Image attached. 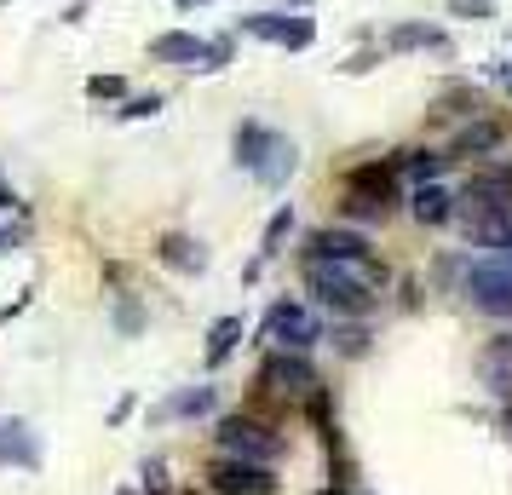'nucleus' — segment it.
<instances>
[{"label": "nucleus", "instance_id": "obj_28", "mask_svg": "<svg viewBox=\"0 0 512 495\" xmlns=\"http://www.w3.org/2000/svg\"><path fill=\"white\" fill-rule=\"evenodd\" d=\"M374 64H380V58H374V52H357V58H351L346 70H351V75H363V70H374Z\"/></svg>", "mask_w": 512, "mask_h": 495}, {"label": "nucleus", "instance_id": "obj_9", "mask_svg": "<svg viewBox=\"0 0 512 495\" xmlns=\"http://www.w3.org/2000/svg\"><path fill=\"white\" fill-rule=\"evenodd\" d=\"M202 35H185V29H173V35H156L150 41V58L156 64H179V70H202Z\"/></svg>", "mask_w": 512, "mask_h": 495}, {"label": "nucleus", "instance_id": "obj_15", "mask_svg": "<svg viewBox=\"0 0 512 495\" xmlns=\"http://www.w3.org/2000/svg\"><path fill=\"white\" fill-rule=\"evenodd\" d=\"M386 47H392V52H420V47L443 52L449 41H443V29H438V24H397L392 35H386Z\"/></svg>", "mask_w": 512, "mask_h": 495}, {"label": "nucleus", "instance_id": "obj_26", "mask_svg": "<svg viewBox=\"0 0 512 495\" xmlns=\"http://www.w3.org/2000/svg\"><path fill=\"white\" fill-rule=\"evenodd\" d=\"M334 340H340V352H346V357H357L363 346H369V334H363V329H340Z\"/></svg>", "mask_w": 512, "mask_h": 495}, {"label": "nucleus", "instance_id": "obj_7", "mask_svg": "<svg viewBox=\"0 0 512 495\" xmlns=\"http://www.w3.org/2000/svg\"><path fill=\"white\" fill-rule=\"evenodd\" d=\"M311 260H328V265H363V260H374V254H369V242H363L357 231H334V225H328V231L311 236Z\"/></svg>", "mask_w": 512, "mask_h": 495}, {"label": "nucleus", "instance_id": "obj_1", "mask_svg": "<svg viewBox=\"0 0 512 495\" xmlns=\"http://www.w3.org/2000/svg\"><path fill=\"white\" fill-rule=\"evenodd\" d=\"M380 277H386V271H380L374 260H363V265L311 260V271H305V288H311V294H317V306H328L334 317H369Z\"/></svg>", "mask_w": 512, "mask_h": 495}, {"label": "nucleus", "instance_id": "obj_23", "mask_svg": "<svg viewBox=\"0 0 512 495\" xmlns=\"http://www.w3.org/2000/svg\"><path fill=\"white\" fill-rule=\"evenodd\" d=\"M116 323H121V334H139V329H144L139 300H121V306H116Z\"/></svg>", "mask_w": 512, "mask_h": 495}, {"label": "nucleus", "instance_id": "obj_14", "mask_svg": "<svg viewBox=\"0 0 512 495\" xmlns=\"http://www.w3.org/2000/svg\"><path fill=\"white\" fill-rule=\"evenodd\" d=\"M294 167H300V150H294V139H282L277 133V144H271V156H265V162L254 167V179L259 185H288V173H294Z\"/></svg>", "mask_w": 512, "mask_h": 495}, {"label": "nucleus", "instance_id": "obj_19", "mask_svg": "<svg viewBox=\"0 0 512 495\" xmlns=\"http://www.w3.org/2000/svg\"><path fill=\"white\" fill-rule=\"evenodd\" d=\"M236 340H242V317H219L213 334H208V369H219V363L236 352Z\"/></svg>", "mask_w": 512, "mask_h": 495}, {"label": "nucleus", "instance_id": "obj_21", "mask_svg": "<svg viewBox=\"0 0 512 495\" xmlns=\"http://www.w3.org/2000/svg\"><path fill=\"white\" fill-rule=\"evenodd\" d=\"M443 162H449V156H432V150H409V156H403L409 179H420V185H432V179L443 173Z\"/></svg>", "mask_w": 512, "mask_h": 495}, {"label": "nucleus", "instance_id": "obj_25", "mask_svg": "<svg viewBox=\"0 0 512 495\" xmlns=\"http://www.w3.org/2000/svg\"><path fill=\"white\" fill-rule=\"evenodd\" d=\"M156 110H162V98L150 93V98H133V104H127L121 116H127V121H144V116H156Z\"/></svg>", "mask_w": 512, "mask_h": 495}, {"label": "nucleus", "instance_id": "obj_2", "mask_svg": "<svg viewBox=\"0 0 512 495\" xmlns=\"http://www.w3.org/2000/svg\"><path fill=\"white\" fill-rule=\"evenodd\" d=\"M265 340H271L277 352H311V346L323 340V323H317L305 306H288V300H277V306L265 311Z\"/></svg>", "mask_w": 512, "mask_h": 495}, {"label": "nucleus", "instance_id": "obj_11", "mask_svg": "<svg viewBox=\"0 0 512 495\" xmlns=\"http://www.w3.org/2000/svg\"><path fill=\"white\" fill-rule=\"evenodd\" d=\"M156 260L162 265H173V271H208V254H202V242L196 236H185V231H167L162 236V248H156Z\"/></svg>", "mask_w": 512, "mask_h": 495}, {"label": "nucleus", "instance_id": "obj_18", "mask_svg": "<svg viewBox=\"0 0 512 495\" xmlns=\"http://www.w3.org/2000/svg\"><path fill=\"white\" fill-rule=\"evenodd\" d=\"M501 144V127L495 121H472V127H461V139H455V156H489Z\"/></svg>", "mask_w": 512, "mask_h": 495}, {"label": "nucleus", "instance_id": "obj_20", "mask_svg": "<svg viewBox=\"0 0 512 495\" xmlns=\"http://www.w3.org/2000/svg\"><path fill=\"white\" fill-rule=\"evenodd\" d=\"M294 231V208H277L271 213V225H265V242H259V260H271V254H282V236Z\"/></svg>", "mask_w": 512, "mask_h": 495}, {"label": "nucleus", "instance_id": "obj_30", "mask_svg": "<svg viewBox=\"0 0 512 495\" xmlns=\"http://www.w3.org/2000/svg\"><path fill=\"white\" fill-rule=\"evenodd\" d=\"M185 6H196V0H185Z\"/></svg>", "mask_w": 512, "mask_h": 495}, {"label": "nucleus", "instance_id": "obj_3", "mask_svg": "<svg viewBox=\"0 0 512 495\" xmlns=\"http://www.w3.org/2000/svg\"><path fill=\"white\" fill-rule=\"evenodd\" d=\"M219 449H225V455H236V461L271 467V461L282 455V438L271 432V426H259V421H242V415H231V421L219 426Z\"/></svg>", "mask_w": 512, "mask_h": 495}, {"label": "nucleus", "instance_id": "obj_12", "mask_svg": "<svg viewBox=\"0 0 512 495\" xmlns=\"http://www.w3.org/2000/svg\"><path fill=\"white\" fill-rule=\"evenodd\" d=\"M484 380H489V392L512 398V334H495L484 346Z\"/></svg>", "mask_w": 512, "mask_h": 495}, {"label": "nucleus", "instance_id": "obj_31", "mask_svg": "<svg viewBox=\"0 0 512 495\" xmlns=\"http://www.w3.org/2000/svg\"><path fill=\"white\" fill-rule=\"evenodd\" d=\"M323 495H334V490H323Z\"/></svg>", "mask_w": 512, "mask_h": 495}, {"label": "nucleus", "instance_id": "obj_10", "mask_svg": "<svg viewBox=\"0 0 512 495\" xmlns=\"http://www.w3.org/2000/svg\"><path fill=\"white\" fill-rule=\"evenodd\" d=\"M265 386H282V392H311L317 386V369L305 363V352H277L265 363Z\"/></svg>", "mask_w": 512, "mask_h": 495}, {"label": "nucleus", "instance_id": "obj_27", "mask_svg": "<svg viewBox=\"0 0 512 495\" xmlns=\"http://www.w3.org/2000/svg\"><path fill=\"white\" fill-rule=\"evenodd\" d=\"M87 93H93V98H121V81H116V75H93V81H87Z\"/></svg>", "mask_w": 512, "mask_h": 495}, {"label": "nucleus", "instance_id": "obj_16", "mask_svg": "<svg viewBox=\"0 0 512 495\" xmlns=\"http://www.w3.org/2000/svg\"><path fill=\"white\" fill-rule=\"evenodd\" d=\"M213 409V386H185L162 403V421H190V415H208Z\"/></svg>", "mask_w": 512, "mask_h": 495}, {"label": "nucleus", "instance_id": "obj_4", "mask_svg": "<svg viewBox=\"0 0 512 495\" xmlns=\"http://www.w3.org/2000/svg\"><path fill=\"white\" fill-rule=\"evenodd\" d=\"M466 300L489 317H512V265L507 260H484L466 271Z\"/></svg>", "mask_w": 512, "mask_h": 495}, {"label": "nucleus", "instance_id": "obj_17", "mask_svg": "<svg viewBox=\"0 0 512 495\" xmlns=\"http://www.w3.org/2000/svg\"><path fill=\"white\" fill-rule=\"evenodd\" d=\"M415 219L420 225H443V219H455V196L443 185H420L415 190Z\"/></svg>", "mask_w": 512, "mask_h": 495}, {"label": "nucleus", "instance_id": "obj_29", "mask_svg": "<svg viewBox=\"0 0 512 495\" xmlns=\"http://www.w3.org/2000/svg\"><path fill=\"white\" fill-rule=\"evenodd\" d=\"M12 202H18V196H12V190H6V179H0V208H12Z\"/></svg>", "mask_w": 512, "mask_h": 495}, {"label": "nucleus", "instance_id": "obj_24", "mask_svg": "<svg viewBox=\"0 0 512 495\" xmlns=\"http://www.w3.org/2000/svg\"><path fill=\"white\" fill-rule=\"evenodd\" d=\"M144 495H167V467H162V461H150V467H144Z\"/></svg>", "mask_w": 512, "mask_h": 495}, {"label": "nucleus", "instance_id": "obj_6", "mask_svg": "<svg viewBox=\"0 0 512 495\" xmlns=\"http://www.w3.org/2000/svg\"><path fill=\"white\" fill-rule=\"evenodd\" d=\"M242 29L259 35V41H277V47H288V52H305L317 41V24H311V18H282V12H254V18H242Z\"/></svg>", "mask_w": 512, "mask_h": 495}, {"label": "nucleus", "instance_id": "obj_22", "mask_svg": "<svg viewBox=\"0 0 512 495\" xmlns=\"http://www.w3.org/2000/svg\"><path fill=\"white\" fill-rule=\"evenodd\" d=\"M449 18H472V24H484V18H495V0H449Z\"/></svg>", "mask_w": 512, "mask_h": 495}, {"label": "nucleus", "instance_id": "obj_8", "mask_svg": "<svg viewBox=\"0 0 512 495\" xmlns=\"http://www.w3.org/2000/svg\"><path fill=\"white\" fill-rule=\"evenodd\" d=\"M0 461H6V467H24V472L41 467V438H35V426L29 421L0 426Z\"/></svg>", "mask_w": 512, "mask_h": 495}, {"label": "nucleus", "instance_id": "obj_13", "mask_svg": "<svg viewBox=\"0 0 512 495\" xmlns=\"http://www.w3.org/2000/svg\"><path fill=\"white\" fill-rule=\"evenodd\" d=\"M271 144H277V133H271V127L242 121V127H236V167H248V173H254V167L271 156Z\"/></svg>", "mask_w": 512, "mask_h": 495}, {"label": "nucleus", "instance_id": "obj_5", "mask_svg": "<svg viewBox=\"0 0 512 495\" xmlns=\"http://www.w3.org/2000/svg\"><path fill=\"white\" fill-rule=\"evenodd\" d=\"M213 495H277V478L271 467H254V461H236V455H219L208 467Z\"/></svg>", "mask_w": 512, "mask_h": 495}]
</instances>
